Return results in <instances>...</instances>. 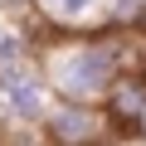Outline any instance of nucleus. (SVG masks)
Instances as JSON below:
<instances>
[{
  "label": "nucleus",
  "instance_id": "obj_1",
  "mask_svg": "<svg viewBox=\"0 0 146 146\" xmlns=\"http://www.w3.org/2000/svg\"><path fill=\"white\" fill-rule=\"evenodd\" d=\"M127 34L131 29H88L44 49V78L63 102H107V93L127 78Z\"/></svg>",
  "mask_w": 146,
  "mask_h": 146
},
{
  "label": "nucleus",
  "instance_id": "obj_2",
  "mask_svg": "<svg viewBox=\"0 0 146 146\" xmlns=\"http://www.w3.org/2000/svg\"><path fill=\"white\" fill-rule=\"evenodd\" d=\"M54 88L44 78V68H34V58L25 63H5L0 68V117L15 127H44L54 112Z\"/></svg>",
  "mask_w": 146,
  "mask_h": 146
},
{
  "label": "nucleus",
  "instance_id": "obj_3",
  "mask_svg": "<svg viewBox=\"0 0 146 146\" xmlns=\"http://www.w3.org/2000/svg\"><path fill=\"white\" fill-rule=\"evenodd\" d=\"M107 127H112V117L102 102H63L58 98L39 131L49 136V146H98L107 136Z\"/></svg>",
  "mask_w": 146,
  "mask_h": 146
},
{
  "label": "nucleus",
  "instance_id": "obj_4",
  "mask_svg": "<svg viewBox=\"0 0 146 146\" xmlns=\"http://www.w3.org/2000/svg\"><path fill=\"white\" fill-rule=\"evenodd\" d=\"M34 15L49 20L54 29L88 34L93 20H102V29H107V0H34Z\"/></svg>",
  "mask_w": 146,
  "mask_h": 146
},
{
  "label": "nucleus",
  "instance_id": "obj_5",
  "mask_svg": "<svg viewBox=\"0 0 146 146\" xmlns=\"http://www.w3.org/2000/svg\"><path fill=\"white\" fill-rule=\"evenodd\" d=\"M107 117H112V127H136L141 131V122H146V78L141 73H127V78L107 93Z\"/></svg>",
  "mask_w": 146,
  "mask_h": 146
},
{
  "label": "nucleus",
  "instance_id": "obj_6",
  "mask_svg": "<svg viewBox=\"0 0 146 146\" xmlns=\"http://www.w3.org/2000/svg\"><path fill=\"white\" fill-rule=\"evenodd\" d=\"M141 136H146V122H141Z\"/></svg>",
  "mask_w": 146,
  "mask_h": 146
}]
</instances>
